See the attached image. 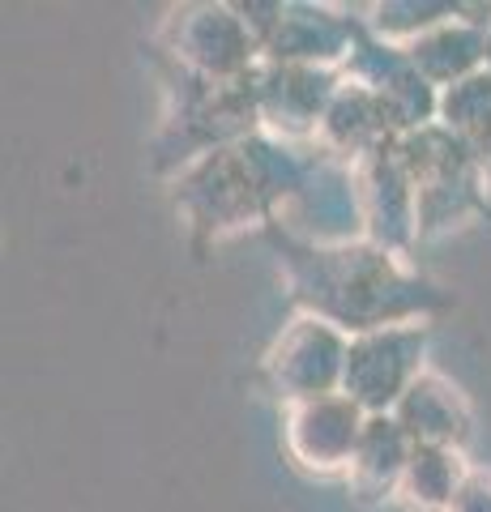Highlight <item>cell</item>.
<instances>
[{
    "label": "cell",
    "instance_id": "cell-4",
    "mask_svg": "<svg viewBox=\"0 0 491 512\" xmlns=\"http://www.w3.org/2000/svg\"><path fill=\"white\" fill-rule=\"evenodd\" d=\"M410 453H415V448H410V436L402 431V423L368 419L359 431L351 470H355V478H363V483H393V478H402Z\"/></svg>",
    "mask_w": 491,
    "mask_h": 512
},
{
    "label": "cell",
    "instance_id": "cell-2",
    "mask_svg": "<svg viewBox=\"0 0 491 512\" xmlns=\"http://www.w3.org/2000/svg\"><path fill=\"white\" fill-rule=\"evenodd\" d=\"M406 376H410V359H406V346L398 333H385V338H363L346 350V367H342V380L351 389V402L363 406H389L393 397L402 402V389H406Z\"/></svg>",
    "mask_w": 491,
    "mask_h": 512
},
{
    "label": "cell",
    "instance_id": "cell-3",
    "mask_svg": "<svg viewBox=\"0 0 491 512\" xmlns=\"http://www.w3.org/2000/svg\"><path fill=\"white\" fill-rule=\"evenodd\" d=\"M398 423L402 431L415 444H432V448H445L449 440L462 436V402H457V393L449 389L445 380L436 376H419L410 380V389L402 393V406H398Z\"/></svg>",
    "mask_w": 491,
    "mask_h": 512
},
{
    "label": "cell",
    "instance_id": "cell-6",
    "mask_svg": "<svg viewBox=\"0 0 491 512\" xmlns=\"http://www.w3.org/2000/svg\"><path fill=\"white\" fill-rule=\"evenodd\" d=\"M449 512H491V478L487 474H470L462 487H457Z\"/></svg>",
    "mask_w": 491,
    "mask_h": 512
},
{
    "label": "cell",
    "instance_id": "cell-5",
    "mask_svg": "<svg viewBox=\"0 0 491 512\" xmlns=\"http://www.w3.org/2000/svg\"><path fill=\"white\" fill-rule=\"evenodd\" d=\"M457 466L445 448H432V444H415L406 470H402V495L419 508H449L453 495H457Z\"/></svg>",
    "mask_w": 491,
    "mask_h": 512
},
{
    "label": "cell",
    "instance_id": "cell-1",
    "mask_svg": "<svg viewBox=\"0 0 491 512\" xmlns=\"http://www.w3.org/2000/svg\"><path fill=\"white\" fill-rule=\"evenodd\" d=\"M359 431H363V423H359V410L351 397H346V402H338V397H312L291 419V453L304 461V466L334 470L355 457Z\"/></svg>",
    "mask_w": 491,
    "mask_h": 512
}]
</instances>
